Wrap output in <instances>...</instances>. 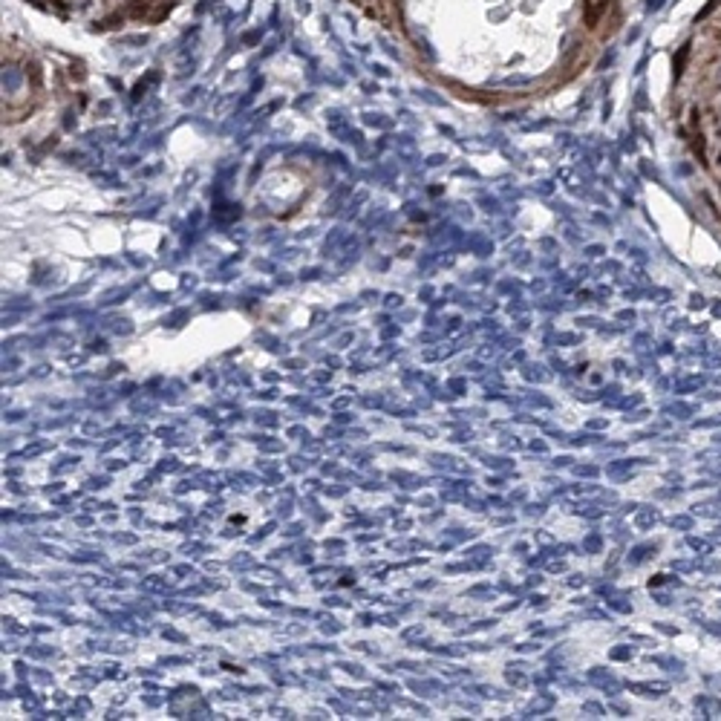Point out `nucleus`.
<instances>
[{
    "mask_svg": "<svg viewBox=\"0 0 721 721\" xmlns=\"http://www.w3.org/2000/svg\"><path fill=\"white\" fill-rule=\"evenodd\" d=\"M606 3H609V0H586V3H583V15H586L589 26L600 23V18L606 15Z\"/></svg>",
    "mask_w": 721,
    "mask_h": 721,
    "instance_id": "f257e3e1",
    "label": "nucleus"
}]
</instances>
